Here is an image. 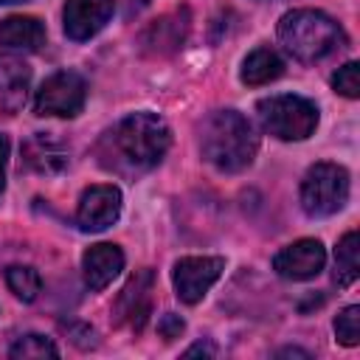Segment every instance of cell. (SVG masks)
<instances>
[{"label":"cell","mask_w":360,"mask_h":360,"mask_svg":"<svg viewBox=\"0 0 360 360\" xmlns=\"http://www.w3.org/2000/svg\"><path fill=\"white\" fill-rule=\"evenodd\" d=\"M22 160L39 174H56L68 166V149L51 132H37L22 143Z\"/></svg>","instance_id":"15"},{"label":"cell","mask_w":360,"mask_h":360,"mask_svg":"<svg viewBox=\"0 0 360 360\" xmlns=\"http://www.w3.org/2000/svg\"><path fill=\"white\" fill-rule=\"evenodd\" d=\"M225 270V259L219 256H186L174 264L172 281L174 292L183 304H197L202 295L217 284V278Z\"/></svg>","instance_id":"7"},{"label":"cell","mask_w":360,"mask_h":360,"mask_svg":"<svg viewBox=\"0 0 360 360\" xmlns=\"http://www.w3.org/2000/svg\"><path fill=\"white\" fill-rule=\"evenodd\" d=\"M6 163H8V138L0 135V191L6 186Z\"/></svg>","instance_id":"24"},{"label":"cell","mask_w":360,"mask_h":360,"mask_svg":"<svg viewBox=\"0 0 360 360\" xmlns=\"http://www.w3.org/2000/svg\"><path fill=\"white\" fill-rule=\"evenodd\" d=\"M6 284L8 290L20 298V301H34L42 290V278L34 267H25V264H11L6 270Z\"/></svg>","instance_id":"19"},{"label":"cell","mask_w":360,"mask_h":360,"mask_svg":"<svg viewBox=\"0 0 360 360\" xmlns=\"http://www.w3.org/2000/svg\"><path fill=\"white\" fill-rule=\"evenodd\" d=\"M124 270V253L118 245L112 242H98V245H90L82 256V273H84V284L98 292L104 290L118 273Z\"/></svg>","instance_id":"12"},{"label":"cell","mask_w":360,"mask_h":360,"mask_svg":"<svg viewBox=\"0 0 360 360\" xmlns=\"http://www.w3.org/2000/svg\"><path fill=\"white\" fill-rule=\"evenodd\" d=\"M194 354H214V346H208V343H197V346L186 349V357H194Z\"/></svg>","instance_id":"25"},{"label":"cell","mask_w":360,"mask_h":360,"mask_svg":"<svg viewBox=\"0 0 360 360\" xmlns=\"http://www.w3.org/2000/svg\"><path fill=\"white\" fill-rule=\"evenodd\" d=\"M349 200V172L338 163H315L301 180V208L309 217H332Z\"/></svg>","instance_id":"5"},{"label":"cell","mask_w":360,"mask_h":360,"mask_svg":"<svg viewBox=\"0 0 360 360\" xmlns=\"http://www.w3.org/2000/svg\"><path fill=\"white\" fill-rule=\"evenodd\" d=\"M28 82L31 68L17 56L0 53V112H17L25 104Z\"/></svg>","instance_id":"14"},{"label":"cell","mask_w":360,"mask_h":360,"mask_svg":"<svg viewBox=\"0 0 360 360\" xmlns=\"http://www.w3.org/2000/svg\"><path fill=\"white\" fill-rule=\"evenodd\" d=\"M188 34V14L186 11H174V14H166L160 20H155L143 37H141V48L146 53H155V56H166V53H174L183 39Z\"/></svg>","instance_id":"13"},{"label":"cell","mask_w":360,"mask_h":360,"mask_svg":"<svg viewBox=\"0 0 360 360\" xmlns=\"http://www.w3.org/2000/svg\"><path fill=\"white\" fill-rule=\"evenodd\" d=\"M6 3H22V0H0V6H6Z\"/></svg>","instance_id":"26"},{"label":"cell","mask_w":360,"mask_h":360,"mask_svg":"<svg viewBox=\"0 0 360 360\" xmlns=\"http://www.w3.org/2000/svg\"><path fill=\"white\" fill-rule=\"evenodd\" d=\"M335 338L343 346H357L360 343V307L357 304H352V307L338 312V318H335Z\"/></svg>","instance_id":"21"},{"label":"cell","mask_w":360,"mask_h":360,"mask_svg":"<svg viewBox=\"0 0 360 360\" xmlns=\"http://www.w3.org/2000/svg\"><path fill=\"white\" fill-rule=\"evenodd\" d=\"M183 329H186L183 318H180V315H174V312H166V315L160 318V323H158V332H160L166 340L180 338V332H183Z\"/></svg>","instance_id":"23"},{"label":"cell","mask_w":360,"mask_h":360,"mask_svg":"<svg viewBox=\"0 0 360 360\" xmlns=\"http://www.w3.org/2000/svg\"><path fill=\"white\" fill-rule=\"evenodd\" d=\"M115 3L112 0H68L62 11V25L68 39L84 42L96 37L112 17Z\"/></svg>","instance_id":"10"},{"label":"cell","mask_w":360,"mask_h":360,"mask_svg":"<svg viewBox=\"0 0 360 360\" xmlns=\"http://www.w3.org/2000/svg\"><path fill=\"white\" fill-rule=\"evenodd\" d=\"M149 312H152V273L141 270L121 290V295L115 301V315H118V323L141 332Z\"/></svg>","instance_id":"11"},{"label":"cell","mask_w":360,"mask_h":360,"mask_svg":"<svg viewBox=\"0 0 360 360\" xmlns=\"http://www.w3.org/2000/svg\"><path fill=\"white\" fill-rule=\"evenodd\" d=\"M278 42L298 62H318L346 45L343 28L318 8H295L278 20Z\"/></svg>","instance_id":"3"},{"label":"cell","mask_w":360,"mask_h":360,"mask_svg":"<svg viewBox=\"0 0 360 360\" xmlns=\"http://www.w3.org/2000/svg\"><path fill=\"white\" fill-rule=\"evenodd\" d=\"M169 143L172 132L166 121L143 110L121 118L110 132H104L96 146V155L107 172L121 177H138L163 160Z\"/></svg>","instance_id":"1"},{"label":"cell","mask_w":360,"mask_h":360,"mask_svg":"<svg viewBox=\"0 0 360 360\" xmlns=\"http://www.w3.org/2000/svg\"><path fill=\"white\" fill-rule=\"evenodd\" d=\"M281 73H284V62H281V56H278L273 48H267V45L250 51V53L245 56V62H242V82L250 84V87L270 84V82L278 79Z\"/></svg>","instance_id":"17"},{"label":"cell","mask_w":360,"mask_h":360,"mask_svg":"<svg viewBox=\"0 0 360 360\" xmlns=\"http://www.w3.org/2000/svg\"><path fill=\"white\" fill-rule=\"evenodd\" d=\"M87 101V84L76 70H59L42 82L34 98L37 115H56V118H73L82 112Z\"/></svg>","instance_id":"6"},{"label":"cell","mask_w":360,"mask_h":360,"mask_svg":"<svg viewBox=\"0 0 360 360\" xmlns=\"http://www.w3.org/2000/svg\"><path fill=\"white\" fill-rule=\"evenodd\" d=\"M360 273V248H357V231H349L338 248H335V281L340 287H349L357 281Z\"/></svg>","instance_id":"18"},{"label":"cell","mask_w":360,"mask_h":360,"mask_svg":"<svg viewBox=\"0 0 360 360\" xmlns=\"http://www.w3.org/2000/svg\"><path fill=\"white\" fill-rule=\"evenodd\" d=\"M0 45L11 51H39L45 45V25L28 14L6 17L0 22Z\"/></svg>","instance_id":"16"},{"label":"cell","mask_w":360,"mask_h":360,"mask_svg":"<svg viewBox=\"0 0 360 360\" xmlns=\"http://www.w3.org/2000/svg\"><path fill=\"white\" fill-rule=\"evenodd\" d=\"M118 214H121V191L110 183L90 186L79 197L76 225L82 231H104L118 219Z\"/></svg>","instance_id":"8"},{"label":"cell","mask_w":360,"mask_h":360,"mask_svg":"<svg viewBox=\"0 0 360 360\" xmlns=\"http://www.w3.org/2000/svg\"><path fill=\"white\" fill-rule=\"evenodd\" d=\"M323 264H326V250L318 239H298V242L281 248L273 259V270L290 281L315 278L323 270Z\"/></svg>","instance_id":"9"},{"label":"cell","mask_w":360,"mask_h":360,"mask_svg":"<svg viewBox=\"0 0 360 360\" xmlns=\"http://www.w3.org/2000/svg\"><path fill=\"white\" fill-rule=\"evenodd\" d=\"M8 354L14 360H34V357H59V349L45 338V335H22L14 340V346L8 349Z\"/></svg>","instance_id":"20"},{"label":"cell","mask_w":360,"mask_h":360,"mask_svg":"<svg viewBox=\"0 0 360 360\" xmlns=\"http://www.w3.org/2000/svg\"><path fill=\"white\" fill-rule=\"evenodd\" d=\"M202 158L219 172H242L259 152V135L253 124L236 110H214L200 127Z\"/></svg>","instance_id":"2"},{"label":"cell","mask_w":360,"mask_h":360,"mask_svg":"<svg viewBox=\"0 0 360 360\" xmlns=\"http://www.w3.org/2000/svg\"><path fill=\"white\" fill-rule=\"evenodd\" d=\"M332 87H335V93H340L346 98H357L360 96V65L346 62L343 68H338V73L332 76Z\"/></svg>","instance_id":"22"},{"label":"cell","mask_w":360,"mask_h":360,"mask_svg":"<svg viewBox=\"0 0 360 360\" xmlns=\"http://www.w3.org/2000/svg\"><path fill=\"white\" fill-rule=\"evenodd\" d=\"M262 127L278 141H304L318 127V107L304 96H270L256 104Z\"/></svg>","instance_id":"4"}]
</instances>
